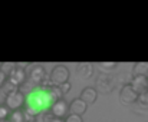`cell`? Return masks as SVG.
<instances>
[{
	"label": "cell",
	"mask_w": 148,
	"mask_h": 122,
	"mask_svg": "<svg viewBox=\"0 0 148 122\" xmlns=\"http://www.w3.org/2000/svg\"><path fill=\"white\" fill-rule=\"evenodd\" d=\"M56 102L50 92V86H36L30 93L26 96V105L25 111L29 112L33 117H38L42 112L50 111L52 105Z\"/></svg>",
	"instance_id": "cell-1"
},
{
	"label": "cell",
	"mask_w": 148,
	"mask_h": 122,
	"mask_svg": "<svg viewBox=\"0 0 148 122\" xmlns=\"http://www.w3.org/2000/svg\"><path fill=\"white\" fill-rule=\"evenodd\" d=\"M49 79L52 85L60 86L66 82H69V69L65 65H56L49 75Z\"/></svg>",
	"instance_id": "cell-2"
},
{
	"label": "cell",
	"mask_w": 148,
	"mask_h": 122,
	"mask_svg": "<svg viewBox=\"0 0 148 122\" xmlns=\"http://www.w3.org/2000/svg\"><path fill=\"white\" fill-rule=\"evenodd\" d=\"M115 79L112 76H108L106 73H101L99 76H97L95 79V89L98 93H111L115 88Z\"/></svg>",
	"instance_id": "cell-3"
},
{
	"label": "cell",
	"mask_w": 148,
	"mask_h": 122,
	"mask_svg": "<svg viewBox=\"0 0 148 122\" xmlns=\"http://www.w3.org/2000/svg\"><path fill=\"white\" fill-rule=\"evenodd\" d=\"M4 105L10 108V111H20L25 108L26 105V95L19 91V92H14L12 95H7L4 98Z\"/></svg>",
	"instance_id": "cell-4"
},
{
	"label": "cell",
	"mask_w": 148,
	"mask_h": 122,
	"mask_svg": "<svg viewBox=\"0 0 148 122\" xmlns=\"http://www.w3.org/2000/svg\"><path fill=\"white\" fill-rule=\"evenodd\" d=\"M48 78L49 76H48V73H46V70L42 65H32L29 72H27V79L30 82H33L36 86H40Z\"/></svg>",
	"instance_id": "cell-5"
},
{
	"label": "cell",
	"mask_w": 148,
	"mask_h": 122,
	"mask_svg": "<svg viewBox=\"0 0 148 122\" xmlns=\"http://www.w3.org/2000/svg\"><path fill=\"white\" fill-rule=\"evenodd\" d=\"M138 98H140V95L135 92V89L131 86V83L122 86L119 91V102L122 105H127V106L132 105V104L138 102Z\"/></svg>",
	"instance_id": "cell-6"
},
{
	"label": "cell",
	"mask_w": 148,
	"mask_h": 122,
	"mask_svg": "<svg viewBox=\"0 0 148 122\" xmlns=\"http://www.w3.org/2000/svg\"><path fill=\"white\" fill-rule=\"evenodd\" d=\"M7 79H9L10 82H13L16 86L22 88V86L27 82V72H26L25 67H20V66H17V63H16V66H14V67L12 69V72L7 75Z\"/></svg>",
	"instance_id": "cell-7"
},
{
	"label": "cell",
	"mask_w": 148,
	"mask_h": 122,
	"mask_svg": "<svg viewBox=\"0 0 148 122\" xmlns=\"http://www.w3.org/2000/svg\"><path fill=\"white\" fill-rule=\"evenodd\" d=\"M50 112L53 114L55 118H62V119H65V118L69 115V104H68L65 99H59V101H56V102L52 105Z\"/></svg>",
	"instance_id": "cell-8"
},
{
	"label": "cell",
	"mask_w": 148,
	"mask_h": 122,
	"mask_svg": "<svg viewBox=\"0 0 148 122\" xmlns=\"http://www.w3.org/2000/svg\"><path fill=\"white\" fill-rule=\"evenodd\" d=\"M131 86L135 89V92L138 95L144 93L148 91V78H144V76H132L131 80H130Z\"/></svg>",
	"instance_id": "cell-9"
},
{
	"label": "cell",
	"mask_w": 148,
	"mask_h": 122,
	"mask_svg": "<svg viewBox=\"0 0 148 122\" xmlns=\"http://www.w3.org/2000/svg\"><path fill=\"white\" fill-rule=\"evenodd\" d=\"M88 109V104H85L81 98H76L73 99L71 104H69V114H73V115H79L82 117Z\"/></svg>",
	"instance_id": "cell-10"
},
{
	"label": "cell",
	"mask_w": 148,
	"mask_h": 122,
	"mask_svg": "<svg viewBox=\"0 0 148 122\" xmlns=\"http://www.w3.org/2000/svg\"><path fill=\"white\" fill-rule=\"evenodd\" d=\"M85 104H88V105H92V104H95L97 102V99H98V92H97V89L95 88H92V86H88V88H84L82 89V92H81V96H79Z\"/></svg>",
	"instance_id": "cell-11"
},
{
	"label": "cell",
	"mask_w": 148,
	"mask_h": 122,
	"mask_svg": "<svg viewBox=\"0 0 148 122\" xmlns=\"http://www.w3.org/2000/svg\"><path fill=\"white\" fill-rule=\"evenodd\" d=\"M76 75L81 78V79H89L92 75H94V65L92 63H79L76 66Z\"/></svg>",
	"instance_id": "cell-12"
},
{
	"label": "cell",
	"mask_w": 148,
	"mask_h": 122,
	"mask_svg": "<svg viewBox=\"0 0 148 122\" xmlns=\"http://www.w3.org/2000/svg\"><path fill=\"white\" fill-rule=\"evenodd\" d=\"M132 76L148 78V62H137L132 67Z\"/></svg>",
	"instance_id": "cell-13"
},
{
	"label": "cell",
	"mask_w": 148,
	"mask_h": 122,
	"mask_svg": "<svg viewBox=\"0 0 148 122\" xmlns=\"http://www.w3.org/2000/svg\"><path fill=\"white\" fill-rule=\"evenodd\" d=\"M1 91H3V93L7 96V95H12V93H14V92H19V91H20V88H19V86H16L13 82H10V80L7 79V80L4 82V85H3Z\"/></svg>",
	"instance_id": "cell-14"
},
{
	"label": "cell",
	"mask_w": 148,
	"mask_h": 122,
	"mask_svg": "<svg viewBox=\"0 0 148 122\" xmlns=\"http://www.w3.org/2000/svg\"><path fill=\"white\" fill-rule=\"evenodd\" d=\"M116 65H118L116 62H99L97 63V67L102 72H111L116 67Z\"/></svg>",
	"instance_id": "cell-15"
},
{
	"label": "cell",
	"mask_w": 148,
	"mask_h": 122,
	"mask_svg": "<svg viewBox=\"0 0 148 122\" xmlns=\"http://www.w3.org/2000/svg\"><path fill=\"white\" fill-rule=\"evenodd\" d=\"M9 121L10 122H25V111L20 109V111H12L10 117H9Z\"/></svg>",
	"instance_id": "cell-16"
},
{
	"label": "cell",
	"mask_w": 148,
	"mask_h": 122,
	"mask_svg": "<svg viewBox=\"0 0 148 122\" xmlns=\"http://www.w3.org/2000/svg\"><path fill=\"white\" fill-rule=\"evenodd\" d=\"M53 119H55L53 114H52L50 111H46V112L39 114V115L35 118V122H52Z\"/></svg>",
	"instance_id": "cell-17"
},
{
	"label": "cell",
	"mask_w": 148,
	"mask_h": 122,
	"mask_svg": "<svg viewBox=\"0 0 148 122\" xmlns=\"http://www.w3.org/2000/svg\"><path fill=\"white\" fill-rule=\"evenodd\" d=\"M12 111L9 106H6L4 104H0V121H4V119H9Z\"/></svg>",
	"instance_id": "cell-18"
},
{
	"label": "cell",
	"mask_w": 148,
	"mask_h": 122,
	"mask_svg": "<svg viewBox=\"0 0 148 122\" xmlns=\"http://www.w3.org/2000/svg\"><path fill=\"white\" fill-rule=\"evenodd\" d=\"M65 122H84V119H82V117H79V115L69 114V115L65 118Z\"/></svg>",
	"instance_id": "cell-19"
},
{
	"label": "cell",
	"mask_w": 148,
	"mask_h": 122,
	"mask_svg": "<svg viewBox=\"0 0 148 122\" xmlns=\"http://www.w3.org/2000/svg\"><path fill=\"white\" fill-rule=\"evenodd\" d=\"M138 104L143 105V106H148V91L140 95V98H138Z\"/></svg>",
	"instance_id": "cell-20"
},
{
	"label": "cell",
	"mask_w": 148,
	"mask_h": 122,
	"mask_svg": "<svg viewBox=\"0 0 148 122\" xmlns=\"http://www.w3.org/2000/svg\"><path fill=\"white\" fill-rule=\"evenodd\" d=\"M59 88H60V91H62V93H63V95H66V93H68V92L71 91V88H72V86H71V83H69V82H66V83H63V85H60Z\"/></svg>",
	"instance_id": "cell-21"
},
{
	"label": "cell",
	"mask_w": 148,
	"mask_h": 122,
	"mask_svg": "<svg viewBox=\"0 0 148 122\" xmlns=\"http://www.w3.org/2000/svg\"><path fill=\"white\" fill-rule=\"evenodd\" d=\"M6 80H7V75L0 69V89L3 88V85H4V82H6Z\"/></svg>",
	"instance_id": "cell-22"
},
{
	"label": "cell",
	"mask_w": 148,
	"mask_h": 122,
	"mask_svg": "<svg viewBox=\"0 0 148 122\" xmlns=\"http://www.w3.org/2000/svg\"><path fill=\"white\" fill-rule=\"evenodd\" d=\"M52 122H65V119H62V118H55Z\"/></svg>",
	"instance_id": "cell-23"
},
{
	"label": "cell",
	"mask_w": 148,
	"mask_h": 122,
	"mask_svg": "<svg viewBox=\"0 0 148 122\" xmlns=\"http://www.w3.org/2000/svg\"><path fill=\"white\" fill-rule=\"evenodd\" d=\"M0 122H10L9 119H4V121H0Z\"/></svg>",
	"instance_id": "cell-24"
}]
</instances>
